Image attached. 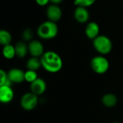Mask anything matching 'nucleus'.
<instances>
[{"label":"nucleus","mask_w":123,"mask_h":123,"mask_svg":"<svg viewBox=\"0 0 123 123\" xmlns=\"http://www.w3.org/2000/svg\"><path fill=\"white\" fill-rule=\"evenodd\" d=\"M42 67L48 73L55 74L63 68V60L60 55L55 51L48 50L40 57Z\"/></svg>","instance_id":"f257e3e1"},{"label":"nucleus","mask_w":123,"mask_h":123,"mask_svg":"<svg viewBox=\"0 0 123 123\" xmlns=\"http://www.w3.org/2000/svg\"><path fill=\"white\" fill-rule=\"evenodd\" d=\"M35 1L39 6H45L50 2V0H35Z\"/></svg>","instance_id":"4be33fe9"},{"label":"nucleus","mask_w":123,"mask_h":123,"mask_svg":"<svg viewBox=\"0 0 123 123\" xmlns=\"http://www.w3.org/2000/svg\"><path fill=\"white\" fill-rule=\"evenodd\" d=\"M12 40V36L11 33L6 30H1L0 31V44L3 46L11 44V42Z\"/></svg>","instance_id":"f3484780"},{"label":"nucleus","mask_w":123,"mask_h":123,"mask_svg":"<svg viewBox=\"0 0 123 123\" xmlns=\"http://www.w3.org/2000/svg\"><path fill=\"white\" fill-rule=\"evenodd\" d=\"M47 89V84L45 81L41 78H37L35 81L30 84L31 92L36 94L37 96H40L43 94Z\"/></svg>","instance_id":"1a4fd4ad"},{"label":"nucleus","mask_w":123,"mask_h":123,"mask_svg":"<svg viewBox=\"0 0 123 123\" xmlns=\"http://www.w3.org/2000/svg\"><path fill=\"white\" fill-rule=\"evenodd\" d=\"M0 77H1V80H0V86H3V85H7V86H12V82L10 81V80L9 79L8 77V74L3 69L0 70Z\"/></svg>","instance_id":"6ab92c4d"},{"label":"nucleus","mask_w":123,"mask_h":123,"mask_svg":"<svg viewBox=\"0 0 123 123\" xmlns=\"http://www.w3.org/2000/svg\"><path fill=\"white\" fill-rule=\"evenodd\" d=\"M38 104V96L32 92L24 94L20 99V106L26 111H31L36 108Z\"/></svg>","instance_id":"39448f33"},{"label":"nucleus","mask_w":123,"mask_h":123,"mask_svg":"<svg viewBox=\"0 0 123 123\" xmlns=\"http://www.w3.org/2000/svg\"><path fill=\"white\" fill-rule=\"evenodd\" d=\"M28 49L32 57L40 58L45 53L43 43L37 40H31L28 44Z\"/></svg>","instance_id":"423d86ee"},{"label":"nucleus","mask_w":123,"mask_h":123,"mask_svg":"<svg viewBox=\"0 0 123 123\" xmlns=\"http://www.w3.org/2000/svg\"><path fill=\"white\" fill-rule=\"evenodd\" d=\"M14 97V91L11 86H0V102L2 104L10 103Z\"/></svg>","instance_id":"6e6552de"},{"label":"nucleus","mask_w":123,"mask_h":123,"mask_svg":"<svg viewBox=\"0 0 123 123\" xmlns=\"http://www.w3.org/2000/svg\"><path fill=\"white\" fill-rule=\"evenodd\" d=\"M74 1L76 6H84L87 8L93 5L96 0H74Z\"/></svg>","instance_id":"aec40b11"},{"label":"nucleus","mask_w":123,"mask_h":123,"mask_svg":"<svg viewBox=\"0 0 123 123\" xmlns=\"http://www.w3.org/2000/svg\"><path fill=\"white\" fill-rule=\"evenodd\" d=\"M8 77L12 84H21L25 81V71L18 68H13L8 72Z\"/></svg>","instance_id":"9d476101"},{"label":"nucleus","mask_w":123,"mask_h":123,"mask_svg":"<svg viewBox=\"0 0 123 123\" xmlns=\"http://www.w3.org/2000/svg\"><path fill=\"white\" fill-rule=\"evenodd\" d=\"M63 1V0H50V2L52 3L53 4H56V5H58V4H61Z\"/></svg>","instance_id":"5701e85b"},{"label":"nucleus","mask_w":123,"mask_h":123,"mask_svg":"<svg viewBox=\"0 0 123 123\" xmlns=\"http://www.w3.org/2000/svg\"><path fill=\"white\" fill-rule=\"evenodd\" d=\"M93 46L97 52L102 55L109 54L112 50V43L106 35H99L93 40Z\"/></svg>","instance_id":"7ed1b4c3"},{"label":"nucleus","mask_w":123,"mask_h":123,"mask_svg":"<svg viewBox=\"0 0 123 123\" xmlns=\"http://www.w3.org/2000/svg\"><path fill=\"white\" fill-rule=\"evenodd\" d=\"M74 16L75 19L81 24H84L87 22L89 19V12L86 7L84 6H76L74 10Z\"/></svg>","instance_id":"9b49d317"},{"label":"nucleus","mask_w":123,"mask_h":123,"mask_svg":"<svg viewBox=\"0 0 123 123\" xmlns=\"http://www.w3.org/2000/svg\"><path fill=\"white\" fill-rule=\"evenodd\" d=\"M118 99L117 96L112 93H107L102 97V102L103 105L108 108H112L117 104Z\"/></svg>","instance_id":"ddd939ff"},{"label":"nucleus","mask_w":123,"mask_h":123,"mask_svg":"<svg viewBox=\"0 0 123 123\" xmlns=\"http://www.w3.org/2000/svg\"><path fill=\"white\" fill-rule=\"evenodd\" d=\"M99 25L95 22H89L85 28V35L90 40H94L99 35Z\"/></svg>","instance_id":"f8f14e48"},{"label":"nucleus","mask_w":123,"mask_h":123,"mask_svg":"<svg viewBox=\"0 0 123 123\" xmlns=\"http://www.w3.org/2000/svg\"><path fill=\"white\" fill-rule=\"evenodd\" d=\"M26 67L28 70L32 71H37L40 67H42L40 58H36V57H31L29 58L26 62Z\"/></svg>","instance_id":"2eb2a0df"},{"label":"nucleus","mask_w":123,"mask_h":123,"mask_svg":"<svg viewBox=\"0 0 123 123\" xmlns=\"http://www.w3.org/2000/svg\"><path fill=\"white\" fill-rule=\"evenodd\" d=\"M38 78L37 74L35 71L32 70H27L25 71V81L28 83H32Z\"/></svg>","instance_id":"a211bd4d"},{"label":"nucleus","mask_w":123,"mask_h":123,"mask_svg":"<svg viewBox=\"0 0 123 123\" xmlns=\"http://www.w3.org/2000/svg\"><path fill=\"white\" fill-rule=\"evenodd\" d=\"M2 54L3 56L8 60H11L16 56V51H15V48L14 45L12 44L6 45L3 46L2 49Z\"/></svg>","instance_id":"dca6fc26"},{"label":"nucleus","mask_w":123,"mask_h":123,"mask_svg":"<svg viewBox=\"0 0 123 123\" xmlns=\"http://www.w3.org/2000/svg\"><path fill=\"white\" fill-rule=\"evenodd\" d=\"M22 37L25 42H27V41L30 42L31 40H32V37H33L32 30L30 28H27L24 30L22 33Z\"/></svg>","instance_id":"412c9836"},{"label":"nucleus","mask_w":123,"mask_h":123,"mask_svg":"<svg viewBox=\"0 0 123 123\" xmlns=\"http://www.w3.org/2000/svg\"><path fill=\"white\" fill-rule=\"evenodd\" d=\"M46 15L48 20L56 22L59 21L62 17V10L58 5L52 4L47 7Z\"/></svg>","instance_id":"0eeeda50"},{"label":"nucleus","mask_w":123,"mask_h":123,"mask_svg":"<svg viewBox=\"0 0 123 123\" xmlns=\"http://www.w3.org/2000/svg\"><path fill=\"white\" fill-rule=\"evenodd\" d=\"M14 48L16 51V56L19 58H25L29 52L28 45H27L25 41L17 42L14 45Z\"/></svg>","instance_id":"4468645a"},{"label":"nucleus","mask_w":123,"mask_h":123,"mask_svg":"<svg viewBox=\"0 0 123 123\" xmlns=\"http://www.w3.org/2000/svg\"><path fill=\"white\" fill-rule=\"evenodd\" d=\"M120 123V122H115V123Z\"/></svg>","instance_id":"b1692460"},{"label":"nucleus","mask_w":123,"mask_h":123,"mask_svg":"<svg viewBox=\"0 0 123 123\" xmlns=\"http://www.w3.org/2000/svg\"><path fill=\"white\" fill-rule=\"evenodd\" d=\"M58 33V26L56 22L48 20L41 23L37 29V35L43 40L55 38Z\"/></svg>","instance_id":"f03ea898"},{"label":"nucleus","mask_w":123,"mask_h":123,"mask_svg":"<svg viewBox=\"0 0 123 123\" xmlns=\"http://www.w3.org/2000/svg\"><path fill=\"white\" fill-rule=\"evenodd\" d=\"M90 66L94 73L101 75L108 71L110 68V62L106 57L99 55L92 58Z\"/></svg>","instance_id":"20e7f679"}]
</instances>
